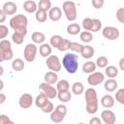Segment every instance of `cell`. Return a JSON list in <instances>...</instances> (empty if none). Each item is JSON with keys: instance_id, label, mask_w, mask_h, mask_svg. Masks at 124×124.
<instances>
[{"instance_id": "6da1fadb", "label": "cell", "mask_w": 124, "mask_h": 124, "mask_svg": "<svg viewBox=\"0 0 124 124\" xmlns=\"http://www.w3.org/2000/svg\"><path fill=\"white\" fill-rule=\"evenodd\" d=\"M85 102L86 111L89 114H95L98 111V98L97 92L94 88L90 87L85 90Z\"/></svg>"}, {"instance_id": "7a4b0ae2", "label": "cell", "mask_w": 124, "mask_h": 124, "mask_svg": "<svg viewBox=\"0 0 124 124\" xmlns=\"http://www.w3.org/2000/svg\"><path fill=\"white\" fill-rule=\"evenodd\" d=\"M27 17L21 14L14 16L11 19H10V26L11 28L14 29L15 32H18L21 33L23 35L26 36L27 34Z\"/></svg>"}, {"instance_id": "3957f363", "label": "cell", "mask_w": 124, "mask_h": 124, "mask_svg": "<svg viewBox=\"0 0 124 124\" xmlns=\"http://www.w3.org/2000/svg\"><path fill=\"white\" fill-rule=\"evenodd\" d=\"M62 65L69 74H75L78 68V57L74 53H67L62 59Z\"/></svg>"}, {"instance_id": "277c9868", "label": "cell", "mask_w": 124, "mask_h": 124, "mask_svg": "<svg viewBox=\"0 0 124 124\" xmlns=\"http://www.w3.org/2000/svg\"><path fill=\"white\" fill-rule=\"evenodd\" d=\"M62 9L63 12L66 16V18L69 21H74L77 18L78 16V12H77V6L73 1H65L62 5Z\"/></svg>"}, {"instance_id": "5b68a950", "label": "cell", "mask_w": 124, "mask_h": 124, "mask_svg": "<svg viewBox=\"0 0 124 124\" xmlns=\"http://www.w3.org/2000/svg\"><path fill=\"white\" fill-rule=\"evenodd\" d=\"M67 114V108L64 105H58L55 109L50 112V120L54 123H60L64 120Z\"/></svg>"}, {"instance_id": "8992f818", "label": "cell", "mask_w": 124, "mask_h": 124, "mask_svg": "<svg viewBox=\"0 0 124 124\" xmlns=\"http://www.w3.org/2000/svg\"><path fill=\"white\" fill-rule=\"evenodd\" d=\"M0 50L3 53L4 60H11L14 56L13 50H12V46L11 42L7 39H3L0 41Z\"/></svg>"}, {"instance_id": "52a82bcc", "label": "cell", "mask_w": 124, "mask_h": 124, "mask_svg": "<svg viewBox=\"0 0 124 124\" xmlns=\"http://www.w3.org/2000/svg\"><path fill=\"white\" fill-rule=\"evenodd\" d=\"M46 64V67L50 71L55 72V73L59 72L61 70V68H62L61 62H60L58 56H56V55H49V56H47Z\"/></svg>"}, {"instance_id": "ba28073f", "label": "cell", "mask_w": 124, "mask_h": 124, "mask_svg": "<svg viewBox=\"0 0 124 124\" xmlns=\"http://www.w3.org/2000/svg\"><path fill=\"white\" fill-rule=\"evenodd\" d=\"M102 34L107 40H109V41L116 40L120 36V32H119L118 28L113 27V26H106V27H104L103 31H102Z\"/></svg>"}, {"instance_id": "9c48e42d", "label": "cell", "mask_w": 124, "mask_h": 124, "mask_svg": "<svg viewBox=\"0 0 124 124\" xmlns=\"http://www.w3.org/2000/svg\"><path fill=\"white\" fill-rule=\"evenodd\" d=\"M37 46L35 44H28L26 45V46L24 47L23 50V56L24 59L27 62H33L36 58V54H37Z\"/></svg>"}, {"instance_id": "30bf717a", "label": "cell", "mask_w": 124, "mask_h": 124, "mask_svg": "<svg viewBox=\"0 0 124 124\" xmlns=\"http://www.w3.org/2000/svg\"><path fill=\"white\" fill-rule=\"evenodd\" d=\"M40 90H42L45 95L48 98V99H54L57 96V89L55 87H53L51 84L47 83V82H42L39 85Z\"/></svg>"}, {"instance_id": "8fae6325", "label": "cell", "mask_w": 124, "mask_h": 124, "mask_svg": "<svg viewBox=\"0 0 124 124\" xmlns=\"http://www.w3.org/2000/svg\"><path fill=\"white\" fill-rule=\"evenodd\" d=\"M105 80V76L101 72H93L87 78V82L91 86H96L101 84Z\"/></svg>"}, {"instance_id": "7c38bea8", "label": "cell", "mask_w": 124, "mask_h": 124, "mask_svg": "<svg viewBox=\"0 0 124 124\" xmlns=\"http://www.w3.org/2000/svg\"><path fill=\"white\" fill-rule=\"evenodd\" d=\"M33 104V97L29 93H24L18 100V105L21 108H29Z\"/></svg>"}, {"instance_id": "4fadbf2b", "label": "cell", "mask_w": 124, "mask_h": 124, "mask_svg": "<svg viewBox=\"0 0 124 124\" xmlns=\"http://www.w3.org/2000/svg\"><path fill=\"white\" fill-rule=\"evenodd\" d=\"M101 117H102V120L104 121L105 124H113L116 121L115 114L110 109H105V110H103L102 113H101Z\"/></svg>"}, {"instance_id": "5bb4252c", "label": "cell", "mask_w": 124, "mask_h": 124, "mask_svg": "<svg viewBox=\"0 0 124 124\" xmlns=\"http://www.w3.org/2000/svg\"><path fill=\"white\" fill-rule=\"evenodd\" d=\"M2 10L3 12L7 15V16H13L16 13L17 11V6L16 3L12 2V1H8V2H5L3 7H2Z\"/></svg>"}, {"instance_id": "9a60e30c", "label": "cell", "mask_w": 124, "mask_h": 124, "mask_svg": "<svg viewBox=\"0 0 124 124\" xmlns=\"http://www.w3.org/2000/svg\"><path fill=\"white\" fill-rule=\"evenodd\" d=\"M47 16L52 21H58L62 16V11L59 7H52L48 10Z\"/></svg>"}, {"instance_id": "2e32d148", "label": "cell", "mask_w": 124, "mask_h": 124, "mask_svg": "<svg viewBox=\"0 0 124 124\" xmlns=\"http://www.w3.org/2000/svg\"><path fill=\"white\" fill-rule=\"evenodd\" d=\"M101 104L104 108H110L114 106V98L109 95V94H107V95H104L101 99Z\"/></svg>"}, {"instance_id": "e0dca14e", "label": "cell", "mask_w": 124, "mask_h": 124, "mask_svg": "<svg viewBox=\"0 0 124 124\" xmlns=\"http://www.w3.org/2000/svg\"><path fill=\"white\" fill-rule=\"evenodd\" d=\"M23 9H24L25 12H27L29 14H32V13H35L38 10V5L33 0H26L23 3Z\"/></svg>"}, {"instance_id": "ac0fdd59", "label": "cell", "mask_w": 124, "mask_h": 124, "mask_svg": "<svg viewBox=\"0 0 124 124\" xmlns=\"http://www.w3.org/2000/svg\"><path fill=\"white\" fill-rule=\"evenodd\" d=\"M95 53V50L93 48V46H82V48H81V51H80V54L83 58L85 59H90Z\"/></svg>"}, {"instance_id": "d6986e66", "label": "cell", "mask_w": 124, "mask_h": 124, "mask_svg": "<svg viewBox=\"0 0 124 124\" xmlns=\"http://www.w3.org/2000/svg\"><path fill=\"white\" fill-rule=\"evenodd\" d=\"M104 87H105V90L106 91H108V92H113L118 87V83H117V81L114 78H108V80L105 81Z\"/></svg>"}, {"instance_id": "ffe728a7", "label": "cell", "mask_w": 124, "mask_h": 124, "mask_svg": "<svg viewBox=\"0 0 124 124\" xmlns=\"http://www.w3.org/2000/svg\"><path fill=\"white\" fill-rule=\"evenodd\" d=\"M39 53L42 57H47L51 54V46L48 44H41L39 47Z\"/></svg>"}, {"instance_id": "44dd1931", "label": "cell", "mask_w": 124, "mask_h": 124, "mask_svg": "<svg viewBox=\"0 0 124 124\" xmlns=\"http://www.w3.org/2000/svg\"><path fill=\"white\" fill-rule=\"evenodd\" d=\"M45 81L49 83V84H54L58 81V76L55 72H52V71H49L47 73L45 74Z\"/></svg>"}, {"instance_id": "7402d4cb", "label": "cell", "mask_w": 124, "mask_h": 124, "mask_svg": "<svg viewBox=\"0 0 124 124\" xmlns=\"http://www.w3.org/2000/svg\"><path fill=\"white\" fill-rule=\"evenodd\" d=\"M31 39H32L34 44H43L45 42V40H46V36H45V34L43 32L36 31V32L32 33Z\"/></svg>"}, {"instance_id": "603a6c76", "label": "cell", "mask_w": 124, "mask_h": 124, "mask_svg": "<svg viewBox=\"0 0 124 124\" xmlns=\"http://www.w3.org/2000/svg\"><path fill=\"white\" fill-rule=\"evenodd\" d=\"M96 64L93 61H87L82 65V72L86 73V74H91L93 72H95L96 70Z\"/></svg>"}, {"instance_id": "cb8c5ba5", "label": "cell", "mask_w": 124, "mask_h": 124, "mask_svg": "<svg viewBox=\"0 0 124 124\" xmlns=\"http://www.w3.org/2000/svg\"><path fill=\"white\" fill-rule=\"evenodd\" d=\"M24 67H25V64H24L23 60L20 59V58H16V59H15V60L12 62V68H13V70L16 71V72H20V71H22V70L24 69Z\"/></svg>"}, {"instance_id": "d4e9b609", "label": "cell", "mask_w": 124, "mask_h": 124, "mask_svg": "<svg viewBox=\"0 0 124 124\" xmlns=\"http://www.w3.org/2000/svg\"><path fill=\"white\" fill-rule=\"evenodd\" d=\"M84 91V86L80 81H76L72 85V92L75 95H81Z\"/></svg>"}, {"instance_id": "484cf974", "label": "cell", "mask_w": 124, "mask_h": 124, "mask_svg": "<svg viewBox=\"0 0 124 124\" xmlns=\"http://www.w3.org/2000/svg\"><path fill=\"white\" fill-rule=\"evenodd\" d=\"M105 73H106V76L108 78H115L118 75V69L115 66H112V65L111 66H107Z\"/></svg>"}, {"instance_id": "4316f807", "label": "cell", "mask_w": 124, "mask_h": 124, "mask_svg": "<svg viewBox=\"0 0 124 124\" xmlns=\"http://www.w3.org/2000/svg\"><path fill=\"white\" fill-rule=\"evenodd\" d=\"M48 101V98L45 95V93L43 92V93H41V94H39L38 96H37V98H36V100H35V105H36V107L37 108H42L46 102Z\"/></svg>"}, {"instance_id": "83f0119b", "label": "cell", "mask_w": 124, "mask_h": 124, "mask_svg": "<svg viewBox=\"0 0 124 124\" xmlns=\"http://www.w3.org/2000/svg\"><path fill=\"white\" fill-rule=\"evenodd\" d=\"M67 32L70 35H78L80 33V26L78 23H70L67 26Z\"/></svg>"}, {"instance_id": "f1b7e54d", "label": "cell", "mask_w": 124, "mask_h": 124, "mask_svg": "<svg viewBox=\"0 0 124 124\" xmlns=\"http://www.w3.org/2000/svg\"><path fill=\"white\" fill-rule=\"evenodd\" d=\"M47 13L46 12H45V11H42V10H37L36 12H35V17H36V20L38 21V22H45L46 20V18H47Z\"/></svg>"}, {"instance_id": "f546056e", "label": "cell", "mask_w": 124, "mask_h": 124, "mask_svg": "<svg viewBox=\"0 0 124 124\" xmlns=\"http://www.w3.org/2000/svg\"><path fill=\"white\" fill-rule=\"evenodd\" d=\"M57 97L59 99V101H61L62 103H67L71 100L72 98V94L70 93V91H62V92H57Z\"/></svg>"}, {"instance_id": "4dcf8cb0", "label": "cell", "mask_w": 124, "mask_h": 124, "mask_svg": "<svg viewBox=\"0 0 124 124\" xmlns=\"http://www.w3.org/2000/svg\"><path fill=\"white\" fill-rule=\"evenodd\" d=\"M70 88V83L66 79H61L57 82V92H62V91H68Z\"/></svg>"}, {"instance_id": "1f68e13d", "label": "cell", "mask_w": 124, "mask_h": 124, "mask_svg": "<svg viewBox=\"0 0 124 124\" xmlns=\"http://www.w3.org/2000/svg\"><path fill=\"white\" fill-rule=\"evenodd\" d=\"M79 39H80L83 43H90V42H92V40H93V35H92L91 32L84 30V31L80 32V34H79Z\"/></svg>"}, {"instance_id": "d6a6232c", "label": "cell", "mask_w": 124, "mask_h": 124, "mask_svg": "<svg viewBox=\"0 0 124 124\" xmlns=\"http://www.w3.org/2000/svg\"><path fill=\"white\" fill-rule=\"evenodd\" d=\"M51 8V2L50 0H40L39 4H38V9L47 12L49 9Z\"/></svg>"}, {"instance_id": "836d02e7", "label": "cell", "mask_w": 124, "mask_h": 124, "mask_svg": "<svg viewBox=\"0 0 124 124\" xmlns=\"http://www.w3.org/2000/svg\"><path fill=\"white\" fill-rule=\"evenodd\" d=\"M24 38H25V35H23L21 33H18V32H14V34L12 35V40L16 45L22 44L23 41H24Z\"/></svg>"}, {"instance_id": "e575fe53", "label": "cell", "mask_w": 124, "mask_h": 124, "mask_svg": "<svg viewBox=\"0 0 124 124\" xmlns=\"http://www.w3.org/2000/svg\"><path fill=\"white\" fill-rule=\"evenodd\" d=\"M95 64L99 68H106L108 66V58L106 56H100V57L97 58Z\"/></svg>"}, {"instance_id": "d590c367", "label": "cell", "mask_w": 124, "mask_h": 124, "mask_svg": "<svg viewBox=\"0 0 124 124\" xmlns=\"http://www.w3.org/2000/svg\"><path fill=\"white\" fill-rule=\"evenodd\" d=\"M62 40H63V38L60 35H53L50 38V46L55 47V48H57Z\"/></svg>"}, {"instance_id": "8d00e7d4", "label": "cell", "mask_w": 124, "mask_h": 124, "mask_svg": "<svg viewBox=\"0 0 124 124\" xmlns=\"http://www.w3.org/2000/svg\"><path fill=\"white\" fill-rule=\"evenodd\" d=\"M92 24H93V19L90 18V17H85L83 20H82V27L85 31H91V28H92Z\"/></svg>"}, {"instance_id": "74e56055", "label": "cell", "mask_w": 124, "mask_h": 124, "mask_svg": "<svg viewBox=\"0 0 124 124\" xmlns=\"http://www.w3.org/2000/svg\"><path fill=\"white\" fill-rule=\"evenodd\" d=\"M70 43H71V42H70L69 40L63 38V40L61 41V43H60V45L58 46L57 49L60 50V51H66V50L69 49V47H70Z\"/></svg>"}, {"instance_id": "f35d334b", "label": "cell", "mask_w": 124, "mask_h": 124, "mask_svg": "<svg viewBox=\"0 0 124 124\" xmlns=\"http://www.w3.org/2000/svg\"><path fill=\"white\" fill-rule=\"evenodd\" d=\"M81 48H82V45H81V44H78V43H76V42H71V43H70V47H69V49H71L72 51L80 53Z\"/></svg>"}, {"instance_id": "ab89813d", "label": "cell", "mask_w": 124, "mask_h": 124, "mask_svg": "<svg viewBox=\"0 0 124 124\" xmlns=\"http://www.w3.org/2000/svg\"><path fill=\"white\" fill-rule=\"evenodd\" d=\"M114 97H115L116 101H117L119 104L124 105V89H123V88L117 90L116 93H115V96H114Z\"/></svg>"}, {"instance_id": "60d3db41", "label": "cell", "mask_w": 124, "mask_h": 124, "mask_svg": "<svg viewBox=\"0 0 124 124\" xmlns=\"http://www.w3.org/2000/svg\"><path fill=\"white\" fill-rule=\"evenodd\" d=\"M41 109H42V111L45 112V113H50V112L54 109V108H53L52 103H51L50 101H47V102L41 108Z\"/></svg>"}, {"instance_id": "b9f144b4", "label": "cell", "mask_w": 124, "mask_h": 124, "mask_svg": "<svg viewBox=\"0 0 124 124\" xmlns=\"http://www.w3.org/2000/svg\"><path fill=\"white\" fill-rule=\"evenodd\" d=\"M102 27V22L98 18H93V24L90 32H98Z\"/></svg>"}, {"instance_id": "7bdbcfd3", "label": "cell", "mask_w": 124, "mask_h": 124, "mask_svg": "<svg viewBox=\"0 0 124 124\" xmlns=\"http://www.w3.org/2000/svg\"><path fill=\"white\" fill-rule=\"evenodd\" d=\"M9 34V29L6 25L0 24V40L5 39Z\"/></svg>"}, {"instance_id": "ee69618b", "label": "cell", "mask_w": 124, "mask_h": 124, "mask_svg": "<svg viewBox=\"0 0 124 124\" xmlns=\"http://www.w3.org/2000/svg\"><path fill=\"white\" fill-rule=\"evenodd\" d=\"M116 18L120 23L124 22V8H119L116 11Z\"/></svg>"}, {"instance_id": "f6af8a7d", "label": "cell", "mask_w": 124, "mask_h": 124, "mask_svg": "<svg viewBox=\"0 0 124 124\" xmlns=\"http://www.w3.org/2000/svg\"><path fill=\"white\" fill-rule=\"evenodd\" d=\"M13 120L10 119L9 116L6 114H1L0 115V124H13Z\"/></svg>"}, {"instance_id": "bcb514c9", "label": "cell", "mask_w": 124, "mask_h": 124, "mask_svg": "<svg viewBox=\"0 0 124 124\" xmlns=\"http://www.w3.org/2000/svg\"><path fill=\"white\" fill-rule=\"evenodd\" d=\"M91 4L95 9H101L105 4V0H91Z\"/></svg>"}, {"instance_id": "7dc6e473", "label": "cell", "mask_w": 124, "mask_h": 124, "mask_svg": "<svg viewBox=\"0 0 124 124\" xmlns=\"http://www.w3.org/2000/svg\"><path fill=\"white\" fill-rule=\"evenodd\" d=\"M89 123L90 124H101V119L99 117H92L90 120H89Z\"/></svg>"}, {"instance_id": "c3c4849f", "label": "cell", "mask_w": 124, "mask_h": 124, "mask_svg": "<svg viewBox=\"0 0 124 124\" xmlns=\"http://www.w3.org/2000/svg\"><path fill=\"white\" fill-rule=\"evenodd\" d=\"M6 17H7V15L3 12V10H0V23H3L6 20Z\"/></svg>"}, {"instance_id": "681fc988", "label": "cell", "mask_w": 124, "mask_h": 124, "mask_svg": "<svg viewBox=\"0 0 124 124\" xmlns=\"http://www.w3.org/2000/svg\"><path fill=\"white\" fill-rule=\"evenodd\" d=\"M5 101H6V95L3 93H0V105L3 104Z\"/></svg>"}, {"instance_id": "f907efd6", "label": "cell", "mask_w": 124, "mask_h": 124, "mask_svg": "<svg viewBox=\"0 0 124 124\" xmlns=\"http://www.w3.org/2000/svg\"><path fill=\"white\" fill-rule=\"evenodd\" d=\"M123 62H124V58H121L119 61V66H120V70L124 71V66H123Z\"/></svg>"}, {"instance_id": "816d5d0a", "label": "cell", "mask_w": 124, "mask_h": 124, "mask_svg": "<svg viewBox=\"0 0 124 124\" xmlns=\"http://www.w3.org/2000/svg\"><path fill=\"white\" fill-rule=\"evenodd\" d=\"M3 88H4V82L2 79H0V91H2Z\"/></svg>"}, {"instance_id": "f5cc1de1", "label": "cell", "mask_w": 124, "mask_h": 124, "mask_svg": "<svg viewBox=\"0 0 124 124\" xmlns=\"http://www.w3.org/2000/svg\"><path fill=\"white\" fill-rule=\"evenodd\" d=\"M3 61H4V56H3L2 51L0 50V62H3Z\"/></svg>"}, {"instance_id": "db71d44e", "label": "cell", "mask_w": 124, "mask_h": 124, "mask_svg": "<svg viewBox=\"0 0 124 124\" xmlns=\"http://www.w3.org/2000/svg\"><path fill=\"white\" fill-rule=\"evenodd\" d=\"M3 74H4V69H3V67L0 66V77H1Z\"/></svg>"}]
</instances>
